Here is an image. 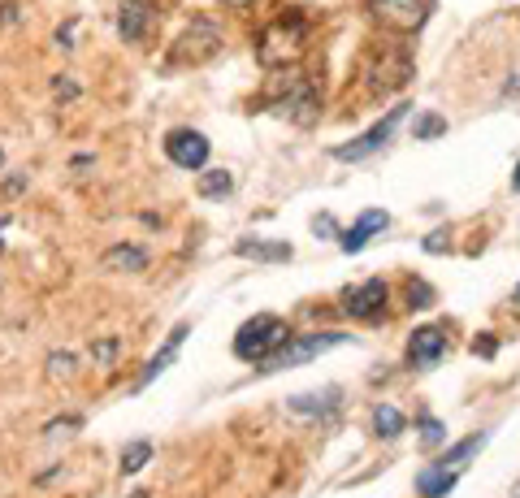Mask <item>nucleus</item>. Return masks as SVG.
Listing matches in <instances>:
<instances>
[{"instance_id": "1", "label": "nucleus", "mask_w": 520, "mask_h": 498, "mask_svg": "<svg viewBox=\"0 0 520 498\" xmlns=\"http://www.w3.org/2000/svg\"><path fill=\"white\" fill-rule=\"evenodd\" d=\"M286 338H291V325L282 317H269V312H260V317L243 321L239 334H234V356L239 360H269L273 351L286 347Z\"/></svg>"}, {"instance_id": "13", "label": "nucleus", "mask_w": 520, "mask_h": 498, "mask_svg": "<svg viewBox=\"0 0 520 498\" xmlns=\"http://www.w3.org/2000/svg\"><path fill=\"white\" fill-rule=\"evenodd\" d=\"M187 334H191V325H174V334H169V343H165V351H161V356H156V360L148 364V369H143V377H139V382H135L139 390L148 386L152 377H156V373L165 369V364H174V356H178V347H182V338H187Z\"/></svg>"}, {"instance_id": "32", "label": "nucleus", "mask_w": 520, "mask_h": 498, "mask_svg": "<svg viewBox=\"0 0 520 498\" xmlns=\"http://www.w3.org/2000/svg\"><path fill=\"white\" fill-rule=\"evenodd\" d=\"M516 299H520V286H516Z\"/></svg>"}, {"instance_id": "25", "label": "nucleus", "mask_w": 520, "mask_h": 498, "mask_svg": "<svg viewBox=\"0 0 520 498\" xmlns=\"http://www.w3.org/2000/svg\"><path fill=\"white\" fill-rule=\"evenodd\" d=\"M70 369H74V360H70V356H57V360H48V373H57V377H65Z\"/></svg>"}, {"instance_id": "21", "label": "nucleus", "mask_w": 520, "mask_h": 498, "mask_svg": "<svg viewBox=\"0 0 520 498\" xmlns=\"http://www.w3.org/2000/svg\"><path fill=\"white\" fill-rule=\"evenodd\" d=\"M152 460V442H130L126 447V455H122V473L130 477V473H139L143 464Z\"/></svg>"}, {"instance_id": "22", "label": "nucleus", "mask_w": 520, "mask_h": 498, "mask_svg": "<svg viewBox=\"0 0 520 498\" xmlns=\"http://www.w3.org/2000/svg\"><path fill=\"white\" fill-rule=\"evenodd\" d=\"M442 130H447V122H442L438 113H421L412 126V139H434V135H442Z\"/></svg>"}, {"instance_id": "20", "label": "nucleus", "mask_w": 520, "mask_h": 498, "mask_svg": "<svg viewBox=\"0 0 520 498\" xmlns=\"http://www.w3.org/2000/svg\"><path fill=\"white\" fill-rule=\"evenodd\" d=\"M481 447H486V434H473V438H464V442H460V447H455L451 455H442L438 464H442V468H455V473H460V468H464L468 460H473V455H477Z\"/></svg>"}, {"instance_id": "2", "label": "nucleus", "mask_w": 520, "mask_h": 498, "mask_svg": "<svg viewBox=\"0 0 520 498\" xmlns=\"http://www.w3.org/2000/svg\"><path fill=\"white\" fill-rule=\"evenodd\" d=\"M304 39H308V18L304 13H282L278 22L265 26V35H260V61L265 65H291L299 52H304Z\"/></svg>"}, {"instance_id": "29", "label": "nucleus", "mask_w": 520, "mask_h": 498, "mask_svg": "<svg viewBox=\"0 0 520 498\" xmlns=\"http://www.w3.org/2000/svg\"><path fill=\"white\" fill-rule=\"evenodd\" d=\"M312 230H317V234H334L338 226H334V221H330V217H317V221H312Z\"/></svg>"}, {"instance_id": "6", "label": "nucleus", "mask_w": 520, "mask_h": 498, "mask_svg": "<svg viewBox=\"0 0 520 498\" xmlns=\"http://www.w3.org/2000/svg\"><path fill=\"white\" fill-rule=\"evenodd\" d=\"M165 156L178 169H204L208 165V139L200 130H169L165 135Z\"/></svg>"}, {"instance_id": "10", "label": "nucleus", "mask_w": 520, "mask_h": 498, "mask_svg": "<svg viewBox=\"0 0 520 498\" xmlns=\"http://www.w3.org/2000/svg\"><path fill=\"white\" fill-rule=\"evenodd\" d=\"M152 22H156V5H152V0H122V9H117V35L130 39V44L148 35Z\"/></svg>"}, {"instance_id": "23", "label": "nucleus", "mask_w": 520, "mask_h": 498, "mask_svg": "<svg viewBox=\"0 0 520 498\" xmlns=\"http://www.w3.org/2000/svg\"><path fill=\"white\" fill-rule=\"evenodd\" d=\"M442 438H447L442 421H421V442H425V447H442Z\"/></svg>"}, {"instance_id": "15", "label": "nucleus", "mask_w": 520, "mask_h": 498, "mask_svg": "<svg viewBox=\"0 0 520 498\" xmlns=\"http://www.w3.org/2000/svg\"><path fill=\"white\" fill-rule=\"evenodd\" d=\"M403 429H408V416H403L399 408L382 403V408L373 412V434H377V438H399Z\"/></svg>"}, {"instance_id": "18", "label": "nucleus", "mask_w": 520, "mask_h": 498, "mask_svg": "<svg viewBox=\"0 0 520 498\" xmlns=\"http://www.w3.org/2000/svg\"><path fill=\"white\" fill-rule=\"evenodd\" d=\"M204 195V200H221V195L234 191V178L226 174V169H208V174H200V187H195Z\"/></svg>"}, {"instance_id": "3", "label": "nucleus", "mask_w": 520, "mask_h": 498, "mask_svg": "<svg viewBox=\"0 0 520 498\" xmlns=\"http://www.w3.org/2000/svg\"><path fill=\"white\" fill-rule=\"evenodd\" d=\"M217 48H221V26H217V18L200 13V18H191L187 26H182V35L174 39L169 65H200V61L213 57Z\"/></svg>"}, {"instance_id": "9", "label": "nucleus", "mask_w": 520, "mask_h": 498, "mask_svg": "<svg viewBox=\"0 0 520 498\" xmlns=\"http://www.w3.org/2000/svg\"><path fill=\"white\" fill-rule=\"evenodd\" d=\"M343 308L351 317H377L386 308V282L382 278H369L364 286H347L343 291Z\"/></svg>"}, {"instance_id": "4", "label": "nucleus", "mask_w": 520, "mask_h": 498, "mask_svg": "<svg viewBox=\"0 0 520 498\" xmlns=\"http://www.w3.org/2000/svg\"><path fill=\"white\" fill-rule=\"evenodd\" d=\"M408 113H412L408 104H395V109H390L377 126L364 130V135H356L351 143H338V148H334V161H364V156L382 152L386 143H390V135H399V126H403V117H408Z\"/></svg>"}, {"instance_id": "27", "label": "nucleus", "mask_w": 520, "mask_h": 498, "mask_svg": "<svg viewBox=\"0 0 520 498\" xmlns=\"http://www.w3.org/2000/svg\"><path fill=\"white\" fill-rule=\"evenodd\" d=\"M117 356V343H96V360H104V364H109Z\"/></svg>"}, {"instance_id": "14", "label": "nucleus", "mask_w": 520, "mask_h": 498, "mask_svg": "<svg viewBox=\"0 0 520 498\" xmlns=\"http://www.w3.org/2000/svg\"><path fill=\"white\" fill-rule=\"evenodd\" d=\"M455 468H442V464H434V468H425L421 477H416V486H421V494L425 498H442V494H451V486H455Z\"/></svg>"}, {"instance_id": "12", "label": "nucleus", "mask_w": 520, "mask_h": 498, "mask_svg": "<svg viewBox=\"0 0 520 498\" xmlns=\"http://www.w3.org/2000/svg\"><path fill=\"white\" fill-rule=\"evenodd\" d=\"M278 113H282V117H291V122H299V126H308L312 117L321 113L317 91H312L308 83H299V87L291 91V96H282V100H278Z\"/></svg>"}, {"instance_id": "8", "label": "nucleus", "mask_w": 520, "mask_h": 498, "mask_svg": "<svg viewBox=\"0 0 520 498\" xmlns=\"http://www.w3.org/2000/svg\"><path fill=\"white\" fill-rule=\"evenodd\" d=\"M447 356V334L438 325H421L412 338H408V364L412 369H434Z\"/></svg>"}, {"instance_id": "11", "label": "nucleus", "mask_w": 520, "mask_h": 498, "mask_svg": "<svg viewBox=\"0 0 520 498\" xmlns=\"http://www.w3.org/2000/svg\"><path fill=\"white\" fill-rule=\"evenodd\" d=\"M386 226H390V213H386V208H369V213L356 217V226L338 234V243H343V252H360V247L369 243L373 234H382Z\"/></svg>"}, {"instance_id": "17", "label": "nucleus", "mask_w": 520, "mask_h": 498, "mask_svg": "<svg viewBox=\"0 0 520 498\" xmlns=\"http://www.w3.org/2000/svg\"><path fill=\"white\" fill-rule=\"evenodd\" d=\"M338 403V390H317V395H299V399H291L286 408H291L295 416H317V412H325V408H334Z\"/></svg>"}, {"instance_id": "31", "label": "nucleus", "mask_w": 520, "mask_h": 498, "mask_svg": "<svg viewBox=\"0 0 520 498\" xmlns=\"http://www.w3.org/2000/svg\"><path fill=\"white\" fill-rule=\"evenodd\" d=\"M226 5H247V0H226Z\"/></svg>"}, {"instance_id": "28", "label": "nucleus", "mask_w": 520, "mask_h": 498, "mask_svg": "<svg viewBox=\"0 0 520 498\" xmlns=\"http://www.w3.org/2000/svg\"><path fill=\"white\" fill-rule=\"evenodd\" d=\"M477 356H494V338H490V334L477 338Z\"/></svg>"}, {"instance_id": "19", "label": "nucleus", "mask_w": 520, "mask_h": 498, "mask_svg": "<svg viewBox=\"0 0 520 498\" xmlns=\"http://www.w3.org/2000/svg\"><path fill=\"white\" fill-rule=\"evenodd\" d=\"M104 265H109V269H122V273H139L143 265H148V256H143L139 247H113V252L104 256Z\"/></svg>"}, {"instance_id": "24", "label": "nucleus", "mask_w": 520, "mask_h": 498, "mask_svg": "<svg viewBox=\"0 0 520 498\" xmlns=\"http://www.w3.org/2000/svg\"><path fill=\"white\" fill-rule=\"evenodd\" d=\"M429 299H434V291H429L425 282H412V286H408V304H412V308H425Z\"/></svg>"}, {"instance_id": "26", "label": "nucleus", "mask_w": 520, "mask_h": 498, "mask_svg": "<svg viewBox=\"0 0 520 498\" xmlns=\"http://www.w3.org/2000/svg\"><path fill=\"white\" fill-rule=\"evenodd\" d=\"M425 252H442V247H447V230H438V234H429V239L421 243Z\"/></svg>"}, {"instance_id": "30", "label": "nucleus", "mask_w": 520, "mask_h": 498, "mask_svg": "<svg viewBox=\"0 0 520 498\" xmlns=\"http://www.w3.org/2000/svg\"><path fill=\"white\" fill-rule=\"evenodd\" d=\"M512 187H516V191H520V165H516V178H512Z\"/></svg>"}, {"instance_id": "7", "label": "nucleus", "mask_w": 520, "mask_h": 498, "mask_svg": "<svg viewBox=\"0 0 520 498\" xmlns=\"http://www.w3.org/2000/svg\"><path fill=\"white\" fill-rule=\"evenodd\" d=\"M373 13L395 31H421L429 18V0H373Z\"/></svg>"}, {"instance_id": "5", "label": "nucleus", "mask_w": 520, "mask_h": 498, "mask_svg": "<svg viewBox=\"0 0 520 498\" xmlns=\"http://www.w3.org/2000/svg\"><path fill=\"white\" fill-rule=\"evenodd\" d=\"M351 343V334L343 330H330V334H308V338H286V347L282 351H273L269 360H260V369H291V364H308V360H317L321 351H330V347H347Z\"/></svg>"}, {"instance_id": "16", "label": "nucleus", "mask_w": 520, "mask_h": 498, "mask_svg": "<svg viewBox=\"0 0 520 498\" xmlns=\"http://www.w3.org/2000/svg\"><path fill=\"white\" fill-rule=\"evenodd\" d=\"M239 256L273 260V265H282V260H291V243H256V239H243V243H239Z\"/></svg>"}]
</instances>
